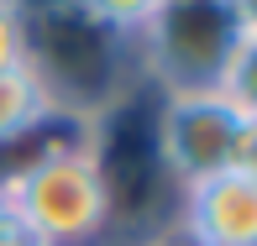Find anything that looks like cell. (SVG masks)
<instances>
[{"label": "cell", "mask_w": 257, "mask_h": 246, "mask_svg": "<svg viewBox=\"0 0 257 246\" xmlns=\"http://www.w3.org/2000/svg\"><path fill=\"white\" fill-rule=\"evenodd\" d=\"M74 6L84 11L95 27H105V32H115V37L132 42L137 32L153 21V11L163 6V0H74Z\"/></svg>", "instance_id": "cell-7"}, {"label": "cell", "mask_w": 257, "mask_h": 246, "mask_svg": "<svg viewBox=\"0 0 257 246\" xmlns=\"http://www.w3.org/2000/svg\"><path fill=\"white\" fill-rule=\"evenodd\" d=\"M27 63L37 68L58 110H84V115H95L126 79H137L132 42L95 27L79 6L42 27H27Z\"/></svg>", "instance_id": "cell-3"}, {"label": "cell", "mask_w": 257, "mask_h": 246, "mask_svg": "<svg viewBox=\"0 0 257 246\" xmlns=\"http://www.w3.org/2000/svg\"><path fill=\"white\" fill-rule=\"evenodd\" d=\"M0 246H32L27 225H21V215H16V204L6 199V183H0Z\"/></svg>", "instance_id": "cell-11"}, {"label": "cell", "mask_w": 257, "mask_h": 246, "mask_svg": "<svg viewBox=\"0 0 257 246\" xmlns=\"http://www.w3.org/2000/svg\"><path fill=\"white\" fill-rule=\"evenodd\" d=\"M32 246H95L115 225L110 183L95 142H48L21 168L0 173Z\"/></svg>", "instance_id": "cell-1"}, {"label": "cell", "mask_w": 257, "mask_h": 246, "mask_svg": "<svg viewBox=\"0 0 257 246\" xmlns=\"http://www.w3.org/2000/svg\"><path fill=\"white\" fill-rule=\"evenodd\" d=\"M147 246H189V241H184L179 230H168V236H153V241H147Z\"/></svg>", "instance_id": "cell-13"}, {"label": "cell", "mask_w": 257, "mask_h": 246, "mask_svg": "<svg viewBox=\"0 0 257 246\" xmlns=\"http://www.w3.org/2000/svg\"><path fill=\"white\" fill-rule=\"evenodd\" d=\"M27 58V32L16 27V21L0 11V68H11V63H21Z\"/></svg>", "instance_id": "cell-10"}, {"label": "cell", "mask_w": 257, "mask_h": 246, "mask_svg": "<svg viewBox=\"0 0 257 246\" xmlns=\"http://www.w3.org/2000/svg\"><path fill=\"white\" fill-rule=\"evenodd\" d=\"M236 131H241V115H236V105L220 95V89H205V95H158L153 162L163 168V178H168L173 189L200 183L210 173L231 168Z\"/></svg>", "instance_id": "cell-4"}, {"label": "cell", "mask_w": 257, "mask_h": 246, "mask_svg": "<svg viewBox=\"0 0 257 246\" xmlns=\"http://www.w3.org/2000/svg\"><path fill=\"white\" fill-rule=\"evenodd\" d=\"M0 11H6L21 32H27V27H42V21L63 16V11H74V0H0Z\"/></svg>", "instance_id": "cell-9"}, {"label": "cell", "mask_w": 257, "mask_h": 246, "mask_svg": "<svg viewBox=\"0 0 257 246\" xmlns=\"http://www.w3.org/2000/svg\"><path fill=\"white\" fill-rule=\"evenodd\" d=\"M231 16H236V27L247 32V37H257V0H226Z\"/></svg>", "instance_id": "cell-12"}, {"label": "cell", "mask_w": 257, "mask_h": 246, "mask_svg": "<svg viewBox=\"0 0 257 246\" xmlns=\"http://www.w3.org/2000/svg\"><path fill=\"white\" fill-rule=\"evenodd\" d=\"M241 37L226 0H163L132 37V63L158 95H205L220 89Z\"/></svg>", "instance_id": "cell-2"}, {"label": "cell", "mask_w": 257, "mask_h": 246, "mask_svg": "<svg viewBox=\"0 0 257 246\" xmlns=\"http://www.w3.org/2000/svg\"><path fill=\"white\" fill-rule=\"evenodd\" d=\"M53 95L48 84L37 79V68L21 58V63L0 68V147L11 142H27V136H37L42 126L53 121Z\"/></svg>", "instance_id": "cell-6"}, {"label": "cell", "mask_w": 257, "mask_h": 246, "mask_svg": "<svg viewBox=\"0 0 257 246\" xmlns=\"http://www.w3.org/2000/svg\"><path fill=\"white\" fill-rule=\"evenodd\" d=\"M220 95L236 105V115L257 121V37H241L236 58H231L226 79H220Z\"/></svg>", "instance_id": "cell-8"}, {"label": "cell", "mask_w": 257, "mask_h": 246, "mask_svg": "<svg viewBox=\"0 0 257 246\" xmlns=\"http://www.w3.org/2000/svg\"><path fill=\"white\" fill-rule=\"evenodd\" d=\"M173 230L189 246H257V183L236 168L184 183Z\"/></svg>", "instance_id": "cell-5"}]
</instances>
